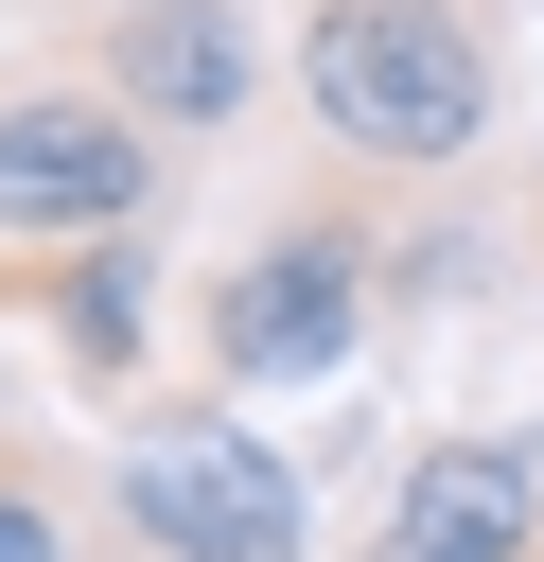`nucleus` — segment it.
<instances>
[{
	"label": "nucleus",
	"mask_w": 544,
	"mask_h": 562,
	"mask_svg": "<svg viewBox=\"0 0 544 562\" xmlns=\"http://www.w3.org/2000/svg\"><path fill=\"white\" fill-rule=\"evenodd\" d=\"M298 140L369 193H456L509 140V0H281Z\"/></svg>",
	"instance_id": "obj_1"
},
{
	"label": "nucleus",
	"mask_w": 544,
	"mask_h": 562,
	"mask_svg": "<svg viewBox=\"0 0 544 562\" xmlns=\"http://www.w3.org/2000/svg\"><path fill=\"white\" fill-rule=\"evenodd\" d=\"M386 316H404V228H386V193L333 176V158H316L298 193H263V211L228 228V263L175 299L193 386H228V404H263V386H333Z\"/></svg>",
	"instance_id": "obj_2"
},
{
	"label": "nucleus",
	"mask_w": 544,
	"mask_h": 562,
	"mask_svg": "<svg viewBox=\"0 0 544 562\" xmlns=\"http://www.w3.org/2000/svg\"><path fill=\"white\" fill-rule=\"evenodd\" d=\"M105 544L123 562H316V492L298 457L228 404V386H158V404H105Z\"/></svg>",
	"instance_id": "obj_3"
},
{
	"label": "nucleus",
	"mask_w": 544,
	"mask_h": 562,
	"mask_svg": "<svg viewBox=\"0 0 544 562\" xmlns=\"http://www.w3.org/2000/svg\"><path fill=\"white\" fill-rule=\"evenodd\" d=\"M175 176H193V158H175L88 53H18V70H0V263H35V246H105V228H158Z\"/></svg>",
	"instance_id": "obj_4"
},
{
	"label": "nucleus",
	"mask_w": 544,
	"mask_h": 562,
	"mask_svg": "<svg viewBox=\"0 0 544 562\" xmlns=\"http://www.w3.org/2000/svg\"><path fill=\"white\" fill-rule=\"evenodd\" d=\"M351 562H544V439L526 422H439L369 492Z\"/></svg>",
	"instance_id": "obj_5"
},
{
	"label": "nucleus",
	"mask_w": 544,
	"mask_h": 562,
	"mask_svg": "<svg viewBox=\"0 0 544 562\" xmlns=\"http://www.w3.org/2000/svg\"><path fill=\"white\" fill-rule=\"evenodd\" d=\"M70 53H88L175 158H211V140L263 123V0H123V18H70Z\"/></svg>",
	"instance_id": "obj_6"
},
{
	"label": "nucleus",
	"mask_w": 544,
	"mask_h": 562,
	"mask_svg": "<svg viewBox=\"0 0 544 562\" xmlns=\"http://www.w3.org/2000/svg\"><path fill=\"white\" fill-rule=\"evenodd\" d=\"M158 228H105V246H35V263H0V316H35L53 351H70V386L88 404H158Z\"/></svg>",
	"instance_id": "obj_7"
},
{
	"label": "nucleus",
	"mask_w": 544,
	"mask_h": 562,
	"mask_svg": "<svg viewBox=\"0 0 544 562\" xmlns=\"http://www.w3.org/2000/svg\"><path fill=\"white\" fill-rule=\"evenodd\" d=\"M0 562H123V544H105V492H88L53 439H0Z\"/></svg>",
	"instance_id": "obj_8"
},
{
	"label": "nucleus",
	"mask_w": 544,
	"mask_h": 562,
	"mask_svg": "<svg viewBox=\"0 0 544 562\" xmlns=\"http://www.w3.org/2000/svg\"><path fill=\"white\" fill-rule=\"evenodd\" d=\"M18 18H123V0H18Z\"/></svg>",
	"instance_id": "obj_9"
},
{
	"label": "nucleus",
	"mask_w": 544,
	"mask_h": 562,
	"mask_svg": "<svg viewBox=\"0 0 544 562\" xmlns=\"http://www.w3.org/2000/svg\"><path fill=\"white\" fill-rule=\"evenodd\" d=\"M526 228H544V158H526Z\"/></svg>",
	"instance_id": "obj_10"
},
{
	"label": "nucleus",
	"mask_w": 544,
	"mask_h": 562,
	"mask_svg": "<svg viewBox=\"0 0 544 562\" xmlns=\"http://www.w3.org/2000/svg\"><path fill=\"white\" fill-rule=\"evenodd\" d=\"M0 439H18V386H0Z\"/></svg>",
	"instance_id": "obj_11"
}]
</instances>
